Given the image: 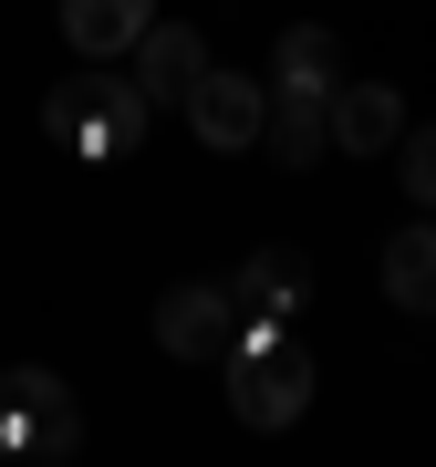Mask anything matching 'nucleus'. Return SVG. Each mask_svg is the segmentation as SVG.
Masks as SVG:
<instances>
[{
	"label": "nucleus",
	"mask_w": 436,
	"mask_h": 467,
	"mask_svg": "<svg viewBox=\"0 0 436 467\" xmlns=\"http://www.w3.org/2000/svg\"><path fill=\"white\" fill-rule=\"evenodd\" d=\"M146 125H156V94L135 84V73H84V84H63V94H42V135L52 146H73V156H135L146 146Z\"/></svg>",
	"instance_id": "obj_1"
},
{
	"label": "nucleus",
	"mask_w": 436,
	"mask_h": 467,
	"mask_svg": "<svg viewBox=\"0 0 436 467\" xmlns=\"http://www.w3.org/2000/svg\"><path fill=\"white\" fill-rule=\"evenodd\" d=\"M229 405H239V426H260V436H281V426H302V405H312V353H291V333H239L229 353Z\"/></svg>",
	"instance_id": "obj_2"
},
{
	"label": "nucleus",
	"mask_w": 436,
	"mask_h": 467,
	"mask_svg": "<svg viewBox=\"0 0 436 467\" xmlns=\"http://www.w3.org/2000/svg\"><path fill=\"white\" fill-rule=\"evenodd\" d=\"M84 416H73V384L52 364H11L0 374V457H73Z\"/></svg>",
	"instance_id": "obj_3"
},
{
	"label": "nucleus",
	"mask_w": 436,
	"mask_h": 467,
	"mask_svg": "<svg viewBox=\"0 0 436 467\" xmlns=\"http://www.w3.org/2000/svg\"><path fill=\"white\" fill-rule=\"evenodd\" d=\"M156 343H167L177 364H229V353H239V301L218 291V281L156 291Z\"/></svg>",
	"instance_id": "obj_4"
},
{
	"label": "nucleus",
	"mask_w": 436,
	"mask_h": 467,
	"mask_svg": "<svg viewBox=\"0 0 436 467\" xmlns=\"http://www.w3.org/2000/svg\"><path fill=\"white\" fill-rule=\"evenodd\" d=\"M187 125H198V146L208 156H250L260 146V125H270V84H250V73H198L187 84Z\"/></svg>",
	"instance_id": "obj_5"
},
{
	"label": "nucleus",
	"mask_w": 436,
	"mask_h": 467,
	"mask_svg": "<svg viewBox=\"0 0 436 467\" xmlns=\"http://www.w3.org/2000/svg\"><path fill=\"white\" fill-rule=\"evenodd\" d=\"M260 156L270 167H322L333 156V84H302V73H281L270 84V125H260Z\"/></svg>",
	"instance_id": "obj_6"
},
{
	"label": "nucleus",
	"mask_w": 436,
	"mask_h": 467,
	"mask_svg": "<svg viewBox=\"0 0 436 467\" xmlns=\"http://www.w3.org/2000/svg\"><path fill=\"white\" fill-rule=\"evenodd\" d=\"M218 291L239 301V333H250V322H260V333H291V312L312 301V260L302 250H250Z\"/></svg>",
	"instance_id": "obj_7"
},
{
	"label": "nucleus",
	"mask_w": 436,
	"mask_h": 467,
	"mask_svg": "<svg viewBox=\"0 0 436 467\" xmlns=\"http://www.w3.org/2000/svg\"><path fill=\"white\" fill-rule=\"evenodd\" d=\"M405 146V94L395 84H333V156H395Z\"/></svg>",
	"instance_id": "obj_8"
},
{
	"label": "nucleus",
	"mask_w": 436,
	"mask_h": 467,
	"mask_svg": "<svg viewBox=\"0 0 436 467\" xmlns=\"http://www.w3.org/2000/svg\"><path fill=\"white\" fill-rule=\"evenodd\" d=\"M146 21H156V0H63L73 63H125V52L146 42Z\"/></svg>",
	"instance_id": "obj_9"
},
{
	"label": "nucleus",
	"mask_w": 436,
	"mask_h": 467,
	"mask_svg": "<svg viewBox=\"0 0 436 467\" xmlns=\"http://www.w3.org/2000/svg\"><path fill=\"white\" fill-rule=\"evenodd\" d=\"M125 63H135V84H146L156 104H187V84L208 73V42L187 32V21H146V42H135Z\"/></svg>",
	"instance_id": "obj_10"
},
{
	"label": "nucleus",
	"mask_w": 436,
	"mask_h": 467,
	"mask_svg": "<svg viewBox=\"0 0 436 467\" xmlns=\"http://www.w3.org/2000/svg\"><path fill=\"white\" fill-rule=\"evenodd\" d=\"M374 281H385L395 312H426L436 322V229H395L385 260H374Z\"/></svg>",
	"instance_id": "obj_11"
},
{
	"label": "nucleus",
	"mask_w": 436,
	"mask_h": 467,
	"mask_svg": "<svg viewBox=\"0 0 436 467\" xmlns=\"http://www.w3.org/2000/svg\"><path fill=\"white\" fill-rule=\"evenodd\" d=\"M270 63H281V73H302V84H343V73H333V63H343V42L322 32V21H291V32L270 42Z\"/></svg>",
	"instance_id": "obj_12"
},
{
	"label": "nucleus",
	"mask_w": 436,
	"mask_h": 467,
	"mask_svg": "<svg viewBox=\"0 0 436 467\" xmlns=\"http://www.w3.org/2000/svg\"><path fill=\"white\" fill-rule=\"evenodd\" d=\"M395 177H405V198H416L436 218V125H405V146H395Z\"/></svg>",
	"instance_id": "obj_13"
}]
</instances>
